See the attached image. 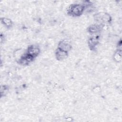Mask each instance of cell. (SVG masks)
I'll return each instance as SVG.
<instances>
[{
	"label": "cell",
	"mask_w": 122,
	"mask_h": 122,
	"mask_svg": "<svg viewBox=\"0 0 122 122\" xmlns=\"http://www.w3.org/2000/svg\"><path fill=\"white\" fill-rule=\"evenodd\" d=\"M58 48L68 52V51H69L71 49V46L69 42L65 41H62L59 42Z\"/></svg>",
	"instance_id": "obj_7"
},
{
	"label": "cell",
	"mask_w": 122,
	"mask_h": 122,
	"mask_svg": "<svg viewBox=\"0 0 122 122\" xmlns=\"http://www.w3.org/2000/svg\"><path fill=\"white\" fill-rule=\"evenodd\" d=\"M94 18L95 20L100 25L110 24L112 21L110 15L104 12L97 13L94 15Z\"/></svg>",
	"instance_id": "obj_2"
},
{
	"label": "cell",
	"mask_w": 122,
	"mask_h": 122,
	"mask_svg": "<svg viewBox=\"0 0 122 122\" xmlns=\"http://www.w3.org/2000/svg\"><path fill=\"white\" fill-rule=\"evenodd\" d=\"M1 21L2 23H3V25L7 28H10L12 26V21L9 19L5 18H1Z\"/></svg>",
	"instance_id": "obj_8"
},
{
	"label": "cell",
	"mask_w": 122,
	"mask_h": 122,
	"mask_svg": "<svg viewBox=\"0 0 122 122\" xmlns=\"http://www.w3.org/2000/svg\"><path fill=\"white\" fill-rule=\"evenodd\" d=\"M84 10L85 8L83 4H73L69 7L67 13L72 17H79L83 13Z\"/></svg>",
	"instance_id": "obj_1"
},
{
	"label": "cell",
	"mask_w": 122,
	"mask_h": 122,
	"mask_svg": "<svg viewBox=\"0 0 122 122\" xmlns=\"http://www.w3.org/2000/svg\"><path fill=\"white\" fill-rule=\"evenodd\" d=\"M114 59L116 61H119L121 59V50L117 51V52L115 54Z\"/></svg>",
	"instance_id": "obj_9"
},
{
	"label": "cell",
	"mask_w": 122,
	"mask_h": 122,
	"mask_svg": "<svg viewBox=\"0 0 122 122\" xmlns=\"http://www.w3.org/2000/svg\"><path fill=\"white\" fill-rule=\"evenodd\" d=\"M101 25L99 24H92L88 28V31L92 35H98L101 30Z\"/></svg>",
	"instance_id": "obj_6"
},
{
	"label": "cell",
	"mask_w": 122,
	"mask_h": 122,
	"mask_svg": "<svg viewBox=\"0 0 122 122\" xmlns=\"http://www.w3.org/2000/svg\"><path fill=\"white\" fill-rule=\"evenodd\" d=\"M40 49L38 46L33 44L30 45L26 51V53L33 58H35L40 53Z\"/></svg>",
	"instance_id": "obj_3"
},
{
	"label": "cell",
	"mask_w": 122,
	"mask_h": 122,
	"mask_svg": "<svg viewBox=\"0 0 122 122\" xmlns=\"http://www.w3.org/2000/svg\"><path fill=\"white\" fill-rule=\"evenodd\" d=\"M99 35H94L93 36L91 37L88 40V45L90 49L91 50H95L96 47L99 43Z\"/></svg>",
	"instance_id": "obj_4"
},
{
	"label": "cell",
	"mask_w": 122,
	"mask_h": 122,
	"mask_svg": "<svg viewBox=\"0 0 122 122\" xmlns=\"http://www.w3.org/2000/svg\"><path fill=\"white\" fill-rule=\"evenodd\" d=\"M68 52L57 48L55 51L56 58L58 61H62L68 57Z\"/></svg>",
	"instance_id": "obj_5"
}]
</instances>
